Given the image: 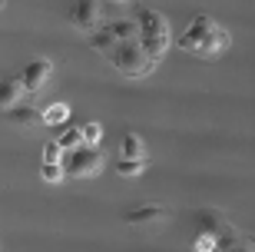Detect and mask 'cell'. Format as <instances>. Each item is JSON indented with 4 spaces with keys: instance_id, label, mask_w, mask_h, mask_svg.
Wrapping results in <instances>:
<instances>
[{
    "instance_id": "6",
    "label": "cell",
    "mask_w": 255,
    "mask_h": 252,
    "mask_svg": "<svg viewBox=\"0 0 255 252\" xmlns=\"http://www.w3.org/2000/svg\"><path fill=\"white\" fill-rule=\"evenodd\" d=\"M103 10H100V0H76L73 13H70V23H73L80 33H96L103 27Z\"/></svg>"
},
{
    "instance_id": "7",
    "label": "cell",
    "mask_w": 255,
    "mask_h": 252,
    "mask_svg": "<svg viewBox=\"0 0 255 252\" xmlns=\"http://www.w3.org/2000/svg\"><path fill=\"white\" fill-rule=\"evenodd\" d=\"M50 73H53V63H50L47 56H40V60H30V63L23 66V73H20V83H23L27 96H37L40 90L47 86Z\"/></svg>"
},
{
    "instance_id": "13",
    "label": "cell",
    "mask_w": 255,
    "mask_h": 252,
    "mask_svg": "<svg viewBox=\"0 0 255 252\" xmlns=\"http://www.w3.org/2000/svg\"><path fill=\"white\" fill-rule=\"evenodd\" d=\"M116 43H120V40H116L113 33H110V27H106V23H103L100 30H96V33H90V47H93L96 53H103V56H110V53H113V47H116Z\"/></svg>"
},
{
    "instance_id": "12",
    "label": "cell",
    "mask_w": 255,
    "mask_h": 252,
    "mask_svg": "<svg viewBox=\"0 0 255 252\" xmlns=\"http://www.w3.org/2000/svg\"><path fill=\"white\" fill-rule=\"evenodd\" d=\"M106 27H110V33H113L120 43H126V40H139V20L136 17L132 20H110Z\"/></svg>"
},
{
    "instance_id": "5",
    "label": "cell",
    "mask_w": 255,
    "mask_h": 252,
    "mask_svg": "<svg viewBox=\"0 0 255 252\" xmlns=\"http://www.w3.org/2000/svg\"><path fill=\"white\" fill-rule=\"evenodd\" d=\"M63 169H66V176H73V179L96 176V173L103 169V153H100V146H86L83 143L80 150L63 156Z\"/></svg>"
},
{
    "instance_id": "16",
    "label": "cell",
    "mask_w": 255,
    "mask_h": 252,
    "mask_svg": "<svg viewBox=\"0 0 255 252\" xmlns=\"http://www.w3.org/2000/svg\"><path fill=\"white\" fill-rule=\"evenodd\" d=\"M66 120H70V106L66 103H53V106L43 110V126H63Z\"/></svg>"
},
{
    "instance_id": "11",
    "label": "cell",
    "mask_w": 255,
    "mask_h": 252,
    "mask_svg": "<svg viewBox=\"0 0 255 252\" xmlns=\"http://www.w3.org/2000/svg\"><path fill=\"white\" fill-rule=\"evenodd\" d=\"M120 156L123 159H149L146 143H142L139 133H123V136H120Z\"/></svg>"
},
{
    "instance_id": "4",
    "label": "cell",
    "mask_w": 255,
    "mask_h": 252,
    "mask_svg": "<svg viewBox=\"0 0 255 252\" xmlns=\"http://www.w3.org/2000/svg\"><path fill=\"white\" fill-rule=\"evenodd\" d=\"M196 223H199V229H202V233H212V236H216L219 252L229 249V246H236L239 239H242V233H239V229L229 223L219 209H202V213L196 216Z\"/></svg>"
},
{
    "instance_id": "17",
    "label": "cell",
    "mask_w": 255,
    "mask_h": 252,
    "mask_svg": "<svg viewBox=\"0 0 255 252\" xmlns=\"http://www.w3.org/2000/svg\"><path fill=\"white\" fill-rule=\"evenodd\" d=\"M80 130H83V143L86 146H100V140H103V123L90 120V123H83Z\"/></svg>"
},
{
    "instance_id": "8",
    "label": "cell",
    "mask_w": 255,
    "mask_h": 252,
    "mask_svg": "<svg viewBox=\"0 0 255 252\" xmlns=\"http://www.w3.org/2000/svg\"><path fill=\"white\" fill-rule=\"evenodd\" d=\"M7 120L13 123L17 130L33 133V130H40V126H43V110H37L30 100H23V103H17L13 110H7Z\"/></svg>"
},
{
    "instance_id": "9",
    "label": "cell",
    "mask_w": 255,
    "mask_h": 252,
    "mask_svg": "<svg viewBox=\"0 0 255 252\" xmlns=\"http://www.w3.org/2000/svg\"><path fill=\"white\" fill-rule=\"evenodd\" d=\"M166 219H169V209L162 203H142L123 216L126 226H156V223H166Z\"/></svg>"
},
{
    "instance_id": "19",
    "label": "cell",
    "mask_w": 255,
    "mask_h": 252,
    "mask_svg": "<svg viewBox=\"0 0 255 252\" xmlns=\"http://www.w3.org/2000/svg\"><path fill=\"white\" fill-rule=\"evenodd\" d=\"M40 176L47 179V183H63L66 169H63V163H43V166H40Z\"/></svg>"
},
{
    "instance_id": "22",
    "label": "cell",
    "mask_w": 255,
    "mask_h": 252,
    "mask_svg": "<svg viewBox=\"0 0 255 252\" xmlns=\"http://www.w3.org/2000/svg\"><path fill=\"white\" fill-rule=\"evenodd\" d=\"M100 3H123V0H100Z\"/></svg>"
},
{
    "instance_id": "21",
    "label": "cell",
    "mask_w": 255,
    "mask_h": 252,
    "mask_svg": "<svg viewBox=\"0 0 255 252\" xmlns=\"http://www.w3.org/2000/svg\"><path fill=\"white\" fill-rule=\"evenodd\" d=\"M222 252H255V246L249 243V239H239L236 246H229V249H222Z\"/></svg>"
},
{
    "instance_id": "23",
    "label": "cell",
    "mask_w": 255,
    "mask_h": 252,
    "mask_svg": "<svg viewBox=\"0 0 255 252\" xmlns=\"http://www.w3.org/2000/svg\"><path fill=\"white\" fill-rule=\"evenodd\" d=\"M3 3H7V0H0V10H3Z\"/></svg>"
},
{
    "instance_id": "20",
    "label": "cell",
    "mask_w": 255,
    "mask_h": 252,
    "mask_svg": "<svg viewBox=\"0 0 255 252\" xmlns=\"http://www.w3.org/2000/svg\"><path fill=\"white\" fill-rule=\"evenodd\" d=\"M43 163H63V146L57 140L43 143Z\"/></svg>"
},
{
    "instance_id": "1",
    "label": "cell",
    "mask_w": 255,
    "mask_h": 252,
    "mask_svg": "<svg viewBox=\"0 0 255 252\" xmlns=\"http://www.w3.org/2000/svg\"><path fill=\"white\" fill-rule=\"evenodd\" d=\"M176 47H182L186 53H192V56L212 60V56L226 53V50L232 47V37H229V30L219 27V20H212L209 13H196Z\"/></svg>"
},
{
    "instance_id": "14",
    "label": "cell",
    "mask_w": 255,
    "mask_h": 252,
    "mask_svg": "<svg viewBox=\"0 0 255 252\" xmlns=\"http://www.w3.org/2000/svg\"><path fill=\"white\" fill-rule=\"evenodd\" d=\"M57 143L63 146V153H73L83 146V130L80 126H63V130L57 133Z\"/></svg>"
},
{
    "instance_id": "2",
    "label": "cell",
    "mask_w": 255,
    "mask_h": 252,
    "mask_svg": "<svg viewBox=\"0 0 255 252\" xmlns=\"http://www.w3.org/2000/svg\"><path fill=\"white\" fill-rule=\"evenodd\" d=\"M139 20V47L152 56V60H162V53L172 47V33H169V20L162 17L159 10L142 7L136 13Z\"/></svg>"
},
{
    "instance_id": "10",
    "label": "cell",
    "mask_w": 255,
    "mask_h": 252,
    "mask_svg": "<svg viewBox=\"0 0 255 252\" xmlns=\"http://www.w3.org/2000/svg\"><path fill=\"white\" fill-rule=\"evenodd\" d=\"M23 100H27V90L20 83V76H3V80H0V110L7 113Z\"/></svg>"
},
{
    "instance_id": "15",
    "label": "cell",
    "mask_w": 255,
    "mask_h": 252,
    "mask_svg": "<svg viewBox=\"0 0 255 252\" xmlns=\"http://www.w3.org/2000/svg\"><path fill=\"white\" fill-rule=\"evenodd\" d=\"M146 166H149V159H123L120 156V163H116V173L123 179H136L146 173Z\"/></svg>"
},
{
    "instance_id": "18",
    "label": "cell",
    "mask_w": 255,
    "mask_h": 252,
    "mask_svg": "<svg viewBox=\"0 0 255 252\" xmlns=\"http://www.w3.org/2000/svg\"><path fill=\"white\" fill-rule=\"evenodd\" d=\"M192 252H219L216 236H212V233H202V229H199V236L192 239Z\"/></svg>"
},
{
    "instance_id": "3",
    "label": "cell",
    "mask_w": 255,
    "mask_h": 252,
    "mask_svg": "<svg viewBox=\"0 0 255 252\" xmlns=\"http://www.w3.org/2000/svg\"><path fill=\"white\" fill-rule=\"evenodd\" d=\"M110 63L116 66V73H123L126 80H142V76H149L159 60H152L146 50L139 47V40H126V43H116L113 53L106 56Z\"/></svg>"
}]
</instances>
